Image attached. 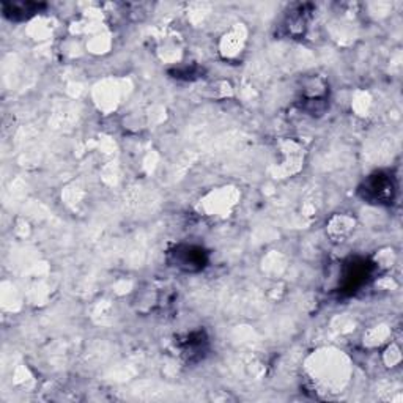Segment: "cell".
Instances as JSON below:
<instances>
[{"label": "cell", "instance_id": "cell-3", "mask_svg": "<svg viewBox=\"0 0 403 403\" xmlns=\"http://www.w3.org/2000/svg\"><path fill=\"white\" fill-rule=\"evenodd\" d=\"M370 276L369 265L365 262H351L345 268L343 275V287L348 292H356L359 287H363L367 282V277Z\"/></svg>", "mask_w": 403, "mask_h": 403}, {"label": "cell", "instance_id": "cell-2", "mask_svg": "<svg viewBox=\"0 0 403 403\" xmlns=\"http://www.w3.org/2000/svg\"><path fill=\"white\" fill-rule=\"evenodd\" d=\"M174 257L178 268H183L186 271H199L204 268L206 263L205 252L197 248H178L174 252Z\"/></svg>", "mask_w": 403, "mask_h": 403}, {"label": "cell", "instance_id": "cell-4", "mask_svg": "<svg viewBox=\"0 0 403 403\" xmlns=\"http://www.w3.org/2000/svg\"><path fill=\"white\" fill-rule=\"evenodd\" d=\"M40 5L35 4H5L4 5V13L5 16H9L10 19H21L32 16V14L38 13Z\"/></svg>", "mask_w": 403, "mask_h": 403}, {"label": "cell", "instance_id": "cell-1", "mask_svg": "<svg viewBox=\"0 0 403 403\" xmlns=\"http://www.w3.org/2000/svg\"><path fill=\"white\" fill-rule=\"evenodd\" d=\"M395 186L390 174H375L372 175L364 186L361 192L364 194V199H369L377 204H390L394 197Z\"/></svg>", "mask_w": 403, "mask_h": 403}]
</instances>
